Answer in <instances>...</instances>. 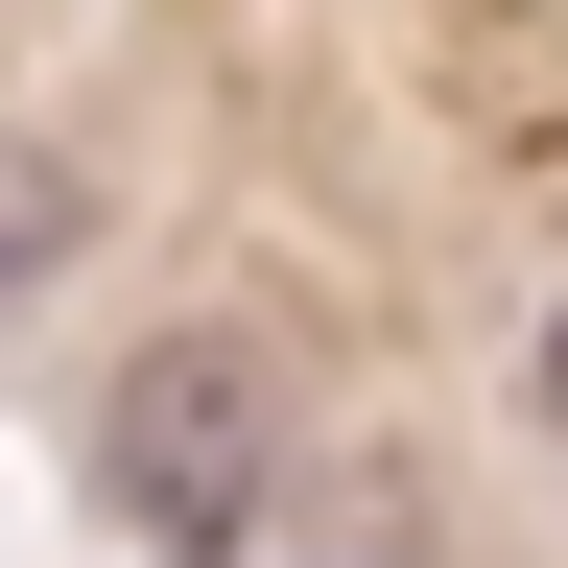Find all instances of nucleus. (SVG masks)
Returning <instances> with one entry per match:
<instances>
[{"mask_svg":"<svg viewBox=\"0 0 568 568\" xmlns=\"http://www.w3.org/2000/svg\"><path fill=\"white\" fill-rule=\"evenodd\" d=\"M545 426H568V308H545Z\"/></svg>","mask_w":568,"mask_h":568,"instance_id":"f03ea898","label":"nucleus"},{"mask_svg":"<svg viewBox=\"0 0 568 568\" xmlns=\"http://www.w3.org/2000/svg\"><path fill=\"white\" fill-rule=\"evenodd\" d=\"M95 497L166 568H237L261 497H284V355L261 332H142L119 379H95Z\"/></svg>","mask_w":568,"mask_h":568,"instance_id":"f257e3e1","label":"nucleus"}]
</instances>
